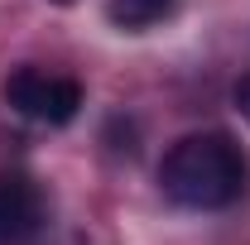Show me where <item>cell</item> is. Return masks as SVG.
I'll use <instances>...</instances> for the list:
<instances>
[{
	"mask_svg": "<svg viewBox=\"0 0 250 245\" xmlns=\"http://www.w3.org/2000/svg\"><path fill=\"white\" fill-rule=\"evenodd\" d=\"M246 183H250V159L221 130L183 135L159 159V187L183 212H226L246 197Z\"/></svg>",
	"mask_w": 250,
	"mask_h": 245,
	"instance_id": "6da1fadb",
	"label": "cell"
},
{
	"mask_svg": "<svg viewBox=\"0 0 250 245\" xmlns=\"http://www.w3.org/2000/svg\"><path fill=\"white\" fill-rule=\"evenodd\" d=\"M0 96L10 111H20L24 121L39 125H72L77 111H82V87L62 72H43V67H15L5 82H0Z\"/></svg>",
	"mask_w": 250,
	"mask_h": 245,
	"instance_id": "7a4b0ae2",
	"label": "cell"
},
{
	"mask_svg": "<svg viewBox=\"0 0 250 245\" xmlns=\"http://www.w3.org/2000/svg\"><path fill=\"white\" fill-rule=\"evenodd\" d=\"M43 197L24 173H0V245H20L39 231Z\"/></svg>",
	"mask_w": 250,
	"mask_h": 245,
	"instance_id": "3957f363",
	"label": "cell"
},
{
	"mask_svg": "<svg viewBox=\"0 0 250 245\" xmlns=\"http://www.w3.org/2000/svg\"><path fill=\"white\" fill-rule=\"evenodd\" d=\"M173 10H178V0H106V20L125 34L154 29L164 20H173Z\"/></svg>",
	"mask_w": 250,
	"mask_h": 245,
	"instance_id": "277c9868",
	"label": "cell"
},
{
	"mask_svg": "<svg viewBox=\"0 0 250 245\" xmlns=\"http://www.w3.org/2000/svg\"><path fill=\"white\" fill-rule=\"evenodd\" d=\"M236 111L250 121V77H241V82H236Z\"/></svg>",
	"mask_w": 250,
	"mask_h": 245,
	"instance_id": "5b68a950",
	"label": "cell"
},
{
	"mask_svg": "<svg viewBox=\"0 0 250 245\" xmlns=\"http://www.w3.org/2000/svg\"><path fill=\"white\" fill-rule=\"evenodd\" d=\"M53 5H77V0H53Z\"/></svg>",
	"mask_w": 250,
	"mask_h": 245,
	"instance_id": "8992f818",
	"label": "cell"
}]
</instances>
